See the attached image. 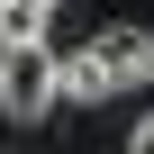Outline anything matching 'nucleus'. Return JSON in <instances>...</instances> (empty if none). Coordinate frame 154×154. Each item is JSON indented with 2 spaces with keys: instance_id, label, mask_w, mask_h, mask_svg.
Masks as SVG:
<instances>
[{
  "instance_id": "nucleus-1",
  "label": "nucleus",
  "mask_w": 154,
  "mask_h": 154,
  "mask_svg": "<svg viewBox=\"0 0 154 154\" xmlns=\"http://www.w3.org/2000/svg\"><path fill=\"white\" fill-rule=\"evenodd\" d=\"M45 109H63V72H54V45H0V118L36 127Z\"/></svg>"
},
{
  "instance_id": "nucleus-2",
  "label": "nucleus",
  "mask_w": 154,
  "mask_h": 154,
  "mask_svg": "<svg viewBox=\"0 0 154 154\" xmlns=\"http://www.w3.org/2000/svg\"><path fill=\"white\" fill-rule=\"evenodd\" d=\"M91 54L109 63V82H118V91H145V82H154V27H127V18H118V27L91 36Z\"/></svg>"
},
{
  "instance_id": "nucleus-4",
  "label": "nucleus",
  "mask_w": 154,
  "mask_h": 154,
  "mask_svg": "<svg viewBox=\"0 0 154 154\" xmlns=\"http://www.w3.org/2000/svg\"><path fill=\"white\" fill-rule=\"evenodd\" d=\"M127 154H154V109L136 118V136H127Z\"/></svg>"
},
{
  "instance_id": "nucleus-3",
  "label": "nucleus",
  "mask_w": 154,
  "mask_h": 154,
  "mask_svg": "<svg viewBox=\"0 0 154 154\" xmlns=\"http://www.w3.org/2000/svg\"><path fill=\"white\" fill-rule=\"evenodd\" d=\"M54 72H63V100H82V109H100L118 82H109V63L91 54V45H72V54H54Z\"/></svg>"
},
{
  "instance_id": "nucleus-5",
  "label": "nucleus",
  "mask_w": 154,
  "mask_h": 154,
  "mask_svg": "<svg viewBox=\"0 0 154 154\" xmlns=\"http://www.w3.org/2000/svg\"><path fill=\"white\" fill-rule=\"evenodd\" d=\"M0 9H9V0H0Z\"/></svg>"
}]
</instances>
